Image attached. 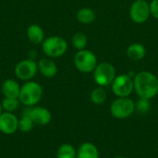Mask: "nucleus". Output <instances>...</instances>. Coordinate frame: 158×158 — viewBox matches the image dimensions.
<instances>
[{
  "mask_svg": "<svg viewBox=\"0 0 158 158\" xmlns=\"http://www.w3.org/2000/svg\"><path fill=\"white\" fill-rule=\"evenodd\" d=\"M133 83L140 98L150 100L158 94V78L150 71L138 72L133 78Z\"/></svg>",
  "mask_w": 158,
  "mask_h": 158,
  "instance_id": "f257e3e1",
  "label": "nucleus"
},
{
  "mask_svg": "<svg viewBox=\"0 0 158 158\" xmlns=\"http://www.w3.org/2000/svg\"><path fill=\"white\" fill-rule=\"evenodd\" d=\"M43 96V88L36 81H28L20 87L19 102L26 106H33L40 102Z\"/></svg>",
  "mask_w": 158,
  "mask_h": 158,
  "instance_id": "f03ea898",
  "label": "nucleus"
},
{
  "mask_svg": "<svg viewBox=\"0 0 158 158\" xmlns=\"http://www.w3.org/2000/svg\"><path fill=\"white\" fill-rule=\"evenodd\" d=\"M135 111V102L129 97H118L110 106V113L117 119L130 118Z\"/></svg>",
  "mask_w": 158,
  "mask_h": 158,
  "instance_id": "7ed1b4c3",
  "label": "nucleus"
},
{
  "mask_svg": "<svg viewBox=\"0 0 158 158\" xmlns=\"http://www.w3.org/2000/svg\"><path fill=\"white\" fill-rule=\"evenodd\" d=\"M42 49L49 57H59L67 52L68 43L60 36H50L42 43Z\"/></svg>",
  "mask_w": 158,
  "mask_h": 158,
  "instance_id": "20e7f679",
  "label": "nucleus"
},
{
  "mask_svg": "<svg viewBox=\"0 0 158 158\" xmlns=\"http://www.w3.org/2000/svg\"><path fill=\"white\" fill-rule=\"evenodd\" d=\"M74 65L76 69L83 73H90L98 65L97 57L90 50H79L74 56Z\"/></svg>",
  "mask_w": 158,
  "mask_h": 158,
  "instance_id": "39448f33",
  "label": "nucleus"
},
{
  "mask_svg": "<svg viewBox=\"0 0 158 158\" xmlns=\"http://www.w3.org/2000/svg\"><path fill=\"white\" fill-rule=\"evenodd\" d=\"M116 77V69L108 62L99 63L94 70V80L98 86L111 85Z\"/></svg>",
  "mask_w": 158,
  "mask_h": 158,
  "instance_id": "423d86ee",
  "label": "nucleus"
},
{
  "mask_svg": "<svg viewBox=\"0 0 158 158\" xmlns=\"http://www.w3.org/2000/svg\"><path fill=\"white\" fill-rule=\"evenodd\" d=\"M111 88L118 97H129L134 91L133 79L127 74L118 75L112 82Z\"/></svg>",
  "mask_w": 158,
  "mask_h": 158,
  "instance_id": "0eeeda50",
  "label": "nucleus"
},
{
  "mask_svg": "<svg viewBox=\"0 0 158 158\" xmlns=\"http://www.w3.org/2000/svg\"><path fill=\"white\" fill-rule=\"evenodd\" d=\"M130 16L133 22L144 23L151 16L150 4L145 0H135L130 8Z\"/></svg>",
  "mask_w": 158,
  "mask_h": 158,
  "instance_id": "6e6552de",
  "label": "nucleus"
},
{
  "mask_svg": "<svg viewBox=\"0 0 158 158\" xmlns=\"http://www.w3.org/2000/svg\"><path fill=\"white\" fill-rule=\"evenodd\" d=\"M38 71V64L32 59H24L19 62L15 68L16 76L21 81L31 80Z\"/></svg>",
  "mask_w": 158,
  "mask_h": 158,
  "instance_id": "1a4fd4ad",
  "label": "nucleus"
},
{
  "mask_svg": "<svg viewBox=\"0 0 158 158\" xmlns=\"http://www.w3.org/2000/svg\"><path fill=\"white\" fill-rule=\"evenodd\" d=\"M23 115L30 117L35 124L40 126H44L49 124L52 119L51 112L47 108L43 106H35V107L28 106L24 110Z\"/></svg>",
  "mask_w": 158,
  "mask_h": 158,
  "instance_id": "9d476101",
  "label": "nucleus"
},
{
  "mask_svg": "<svg viewBox=\"0 0 158 158\" xmlns=\"http://www.w3.org/2000/svg\"><path fill=\"white\" fill-rule=\"evenodd\" d=\"M19 130V119L10 112H4L0 115V131L10 135Z\"/></svg>",
  "mask_w": 158,
  "mask_h": 158,
  "instance_id": "9b49d317",
  "label": "nucleus"
},
{
  "mask_svg": "<svg viewBox=\"0 0 158 158\" xmlns=\"http://www.w3.org/2000/svg\"><path fill=\"white\" fill-rule=\"evenodd\" d=\"M38 70L46 78H53L57 73L56 64L49 58H43L38 63Z\"/></svg>",
  "mask_w": 158,
  "mask_h": 158,
  "instance_id": "f8f14e48",
  "label": "nucleus"
},
{
  "mask_svg": "<svg viewBox=\"0 0 158 158\" xmlns=\"http://www.w3.org/2000/svg\"><path fill=\"white\" fill-rule=\"evenodd\" d=\"M2 93L5 97L19 99V95L20 93V86L15 80L12 79L6 80L2 84Z\"/></svg>",
  "mask_w": 158,
  "mask_h": 158,
  "instance_id": "ddd939ff",
  "label": "nucleus"
},
{
  "mask_svg": "<svg viewBox=\"0 0 158 158\" xmlns=\"http://www.w3.org/2000/svg\"><path fill=\"white\" fill-rule=\"evenodd\" d=\"M77 158H99L98 148L93 143H83L77 150Z\"/></svg>",
  "mask_w": 158,
  "mask_h": 158,
  "instance_id": "4468645a",
  "label": "nucleus"
},
{
  "mask_svg": "<svg viewBox=\"0 0 158 158\" xmlns=\"http://www.w3.org/2000/svg\"><path fill=\"white\" fill-rule=\"evenodd\" d=\"M27 37L29 41L34 44H42L44 40V32L42 27L36 24H31L27 29Z\"/></svg>",
  "mask_w": 158,
  "mask_h": 158,
  "instance_id": "2eb2a0df",
  "label": "nucleus"
},
{
  "mask_svg": "<svg viewBox=\"0 0 158 158\" xmlns=\"http://www.w3.org/2000/svg\"><path fill=\"white\" fill-rule=\"evenodd\" d=\"M145 47L140 43H133L127 48V56L133 61H140L145 56Z\"/></svg>",
  "mask_w": 158,
  "mask_h": 158,
  "instance_id": "dca6fc26",
  "label": "nucleus"
},
{
  "mask_svg": "<svg viewBox=\"0 0 158 158\" xmlns=\"http://www.w3.org/2000/svg\"><path fill=\"white\" fill-rule=\"evenodd\" d=\"M96 18L95 12L90 7H82L77 12V19L81 24H91Z\"/></svg>",
  "mask_w": 158,
  "mask_h": 158,
  "instance_id": "f3484780",
  "label": "nucleus"
},
{
  "mask_svg": "<svg viewBox=\"0 0 158 158\" xmlns=\"http://www.w3.org/2000/svg\"><path fill=\"white\" fill-rule=\"evenodd\" d=\"M56 158H77V151L73 145L69 143H64L58 147Z\"/></svg>",
  "mask_w": 158,
  "mask_h": 158,
  "instance_id": "a211bd4d",
  "label": "nucleus"
},
{
  "mask_svg": "<svg viewBox=\"0 0 158 158\" xmlns=\"http://www.w3.org/2000/svg\"><path fill=\"white\" fill-rule=\"evenodd\" d=\"M90 97H91V101L94 104L102 105L106 102V100L107 98V94H106V90L104 89V87L98 86L92 91Z\"/></svg>",
  "mask_w": 158,
  "mask_h": 158,
  "instance_id": "6ab92c4d",
  "label": "nucleus"
},
{
  "mask_svg": "<svg viewBox=\"0 0 158 158\" xmlns=\"http://www.w3.org/2000/svg\"><path fill=\"white\" fill-rule=\"evenodd\" d=\"M71 43H72L73 46L76 49H78V50H83V49H85V47L87 45L88 40H87V37H86V35L84 33H82V32H77V33H75L72 36Z\"/></svg>",
  "mask_w": 158,
  "mask_h": 158,
  "instance_id": "aec40b11",
  "label": "nucleus"
},
{
  "mask_svg": "<svg viewBox=\"0 0 158 158\" xmlns=\"http://www.w3.org/2000/svg\"><path fill=\"white\" fill-rule=\"evenodd\" d=\"M19 100L17 98H7L5 97L4 100L2 101V107L6 112H10L12 113L13 111L17 110L19 106Z\"/></svg>",
  "mask_w": 158,
  "mask_h": 158,
  "instance_id": "412c9836",
  "label": "nucleus"
},
{
  "mask_svg": "<svg viewBox=\"0 0 158 158\" xmlns=\"http://www.w3.org/2000/svg\"><path fill=\"white\" fill-rule=\"evenodd\" d=\"M34 122L32 119L28 117L23 115L22 118L19 120V130L22 132H29L33 129Z\"/></svg>",
  "mask_w": 158,
  "mask_h": 158,
  "instance_id": "4be33fe9",
  "label": "nucleus"
},
{
  "mask_svg": "<svg viewBox=\"0 0 158 158\" xmlns=\"http://www.w3.org/2000/svg\"><path fill=\"white\" fill-rule=\"evenodd\" d=\"M150 100L145 98H140L135 103V110L141 114H146L150 110Z\"/></svg>",
  "mask_w": 158,
  "mask_h": 158,
  "instance_id": "5701e85b",
  "label": "nucleus"
},
{
  "mask_svg": "<svg viewBox=\"0 0 158 158\" xmlns=\"http://www.w3.org/2000/svg\"><path fill=\"white\" fill-rule=\"evenodd\" d=\"M151 15L158 19V0H153L150 4Z\"/></svg>",
  "mask_w": 158,
  "mask_h": 158,
  "instance_id": "b1692460",
  "label": "nucleus"
},
{
  "mask_svg": "<svg viewBox=\"0 0 158 158\" xmlns=\"http://www.w3.org/2000/svg\"><path fill=\"white\" fill-rule=\"evenodd\" d=\"M2 110H3V107H2V104L0 103V115L2 114Z\"/></svg>",
  "mask_w": 158,
  "mask_h": 158,
  "instance_id": "393cba45",
  "label": "nucleus"
},
{
  "mask_svg": "<svg viewBox=\"0 0 158 158\" xmlns=\"http://www.w3.org/2000/svg\"><path fill=\"white\" fill-rule=\"evenodd\" d=\"M115 158H125V157H122V156H117V157Z\"/></svg>",
  "mask_w": 158,
  "mask_h": 158,
  "instance_id": "a878e982",
  "label": "nucleus"
}]
</instances>
